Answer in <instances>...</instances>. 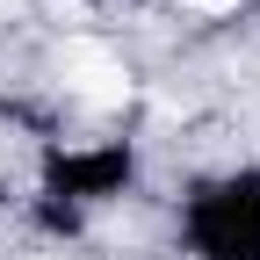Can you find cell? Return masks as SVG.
Returning <instances> with one entry per match:
<instances>
[{"mask_svg": "<svg viewBox=\"0 0 260 260\" xmlns=\"http://www.w3.org/2000/svg\"><path fill=\"white\" fill-rule=\"evenodd\" d=\"M181 8H188V15H232L239 0H181Z\"/></svg>", "mask_w": 260, "mask_h": 260, "instance_id": "2", "label": "cell"}, {"mask_svg": "<svg viewBox=\"0 0 260 260\" xmlns=\"http://www.w3.org/2000/svg\"><path fill=\"white\" fill-rule=\"evenodd\" d=\"M58 73H65V87H73L80 102H94V109H123V102H130V73L116 65L109 44H87V37L65 44V65H58Z\"/></svg>", "mask_w": 260, "mask_h": 260, "instance_id": "1", "label": "cell"}]
</instances>
